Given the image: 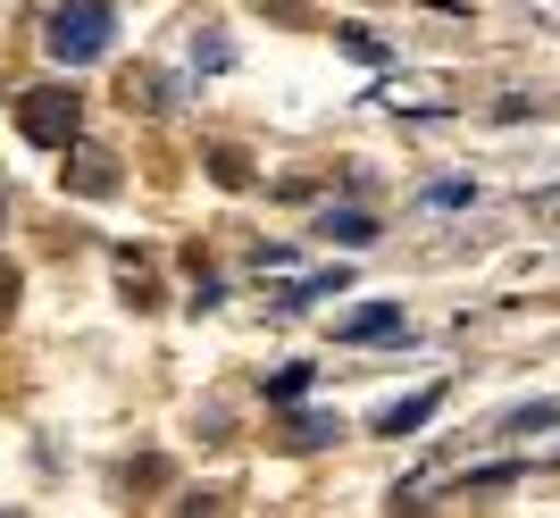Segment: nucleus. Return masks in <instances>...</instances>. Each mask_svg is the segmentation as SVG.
Returning <instances> with one entry per match:
<instances>
[{"label":"nucleus","instance_id":"0eeeda50","mask_svg":"<svg viewBox=\"0 0 560 518\" xmlns=\"http://www.w3.org/2000/svg\"><path fill=\"white\" fill-rule=\"evenodd\" d=\"M536 426H560V401H536V410H518L511 435H536Z\"/></svg>","mask_w":560,"mask_h":518},{"label":"nucleus","instance_id":"f03ea898","mask_svg":"<svg viewBox=\"0 0 560 518\" xmlns=\"http://www.w3.org/2000/svg\"><path fill=\"white\" fill-rule=\"evenodd\" d=\"M18 134L43 142V151H68V142L84 134V101H75L68 84H34V93H18Z\"/></svg>","mask_w":560,"mask_h":518},{"label":"nucleus","instance_id":"9b49d317","mask_svg":"<svg viewBox=\"0 0 560 518\" xmlns=\"http://www.w3.org/2000/svg\"><path fill=\"white\" fill-rule=\"evenodd\" d=\"M18 309V268H0V318Z\"/></svg>","mask_w":560,"mask_h":518},{"label":"nucleus","instance_id":"7ed1b4c3","mask_svg":"<svg viewBox=\"0 0 560 518\" xmlns=\"http://www.w3.org/2000/svg\"><path fill=\"white\" fill-rule=\"evenodd\" d=\"M335 334H343V343H394V334H401V309L376 302V309H360V318H343Z\"/></svg>","mask_w":560,"mask_h":518},{"label":"nucleus","instance_id":"423d86ee","mask_svg":"<svg viewBox=\"0 0 560 518\" xmlns=\"http://www.w3.org/2000/svg\"><path fill=\"white\" fill-rule=\"evenodd\" d=\"M419 201L427 210H460V201H477V185H468V176H444V185H427Z\"/></svg>","mask_w":560,"mask_h":518},{"label":"nucleus","instance_id":"1a4fd4ad","mask_svg":"<svg viewBox=\"0 0 560 518\" xmlns=\"http://www.w3.org/2000/svg\"><path fill=\"white\" fill-rule=\"evenodd\" d=\"M75 185H84V192H117V176H109V160H84V167H75Z\"/></svg>","mask_w":560,"mask_h":518},{"label":"nucleus","instance_id":"6e6552de","mask_svg":"<svg viewBox=\"0 0 560 518\" xmlns=\"http://www.w3.org/2000/svg\"><path fill=\"white\" fill-rule=\"evenodd\" d=\"M268 393H277V401H302V393H310V368H277V377H268Z\"/></svg>","mask_w":560,"mask_h":518},{"label":"nucleus","instance_id":"f257e3e1","mask_svg":"<svg viewBox=\"0 0 560 518\" xmlns=\"http://www.w3.org/2000/svg\"><path fill=\"white\" fill-rule=\"evenodd\" d=\"M117 43V9L109 0H59L43 17V50L59 59V68H93V59H109Z\"/></svg>","mask_w":560,"mask_h":518},{"label":"nucleus","instance_id":"39448f33","mask_svg":"<svg viewBox=\"0 0 560 518\" xmlns=\"http://www.w3.org/2000/svg\"><path fill=\"white\" fill-rule=\"evenodd\" d=\"M427 419H435V393L401 401V410H385V419H376V426H385V435H410V426H427Z\"/></svg>","mask_w":560,"mask_h":518},{"label":"nucleus","instance_id":"f8f14e48","mask_svg":"<svg viewBox=\"0 0 560 518\" xmlns=\"http://www.w3.org/2000/svg\"><path fill=\"white\" fill-rule=\"evenodd\" d=\"M0 217H9V201H0Z\"/></svg>","mask_w":560,"mask_h":518},{"label":"nucleus","instance_id":"9d476101","mask_svg":"<svg viewBox=\"0 0 560 518\" xmlns=\"http://www.w3.org/2000/svg\"><path fill=\"white\" fill-rule=\"evenodd\" d=\"M343 50H351V59H385V43H376V34H360V25H343Z\"/></svg>","mask_w":560,"mask_h":518},{"label":"nucleus","instance_id":"20e7f679","mask_svg":"<svg viewBox=\"0 0 560 518\" xmlns=\"http://www.w3.org/2000/svg\"><path fill=\"white\" fill-rule=\"evenodd\" d=\"M318 235L343 243V251H369V243H376V217L369 210H327V217H318Z\"/></svg>","mask_w":560,"mask_h":518}]
</instances>
